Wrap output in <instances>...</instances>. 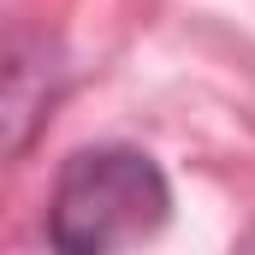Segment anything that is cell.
Returning a JSON list of instances; mask_svg holds the SVG:
<instances>
[{"mask_svg": "<svg viewBox=\"0 0 255 255\" xmlns=\"http://www.w3.org/2000/svg\"><path fill=\"white\" fill-rule=\"evenodd\" d=\"M166 172L125 142H101V148H77L54 178L48 202V244L71 255H101L119 244H142L166 226Z\"/></svg>", "mask_w": 255, "mask_h": 255, "instance_id": "cell-1", "label": "cell"}]
</instances>
